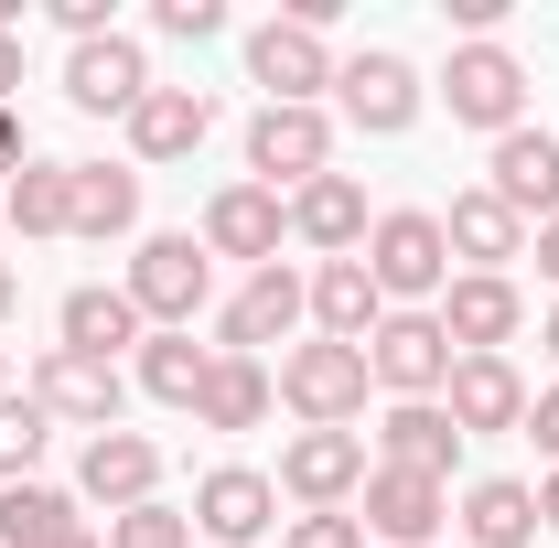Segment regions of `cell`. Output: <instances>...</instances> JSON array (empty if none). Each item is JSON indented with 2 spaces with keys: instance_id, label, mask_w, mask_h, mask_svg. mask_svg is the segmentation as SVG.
Here are the masks:
<instances>
[{
  "instance_id": "15",
  "label": "cell",
  "mask_w": 559,
  "mask_h": 548,
  "mask_svg": "<svg viewBox=\"0 0 559 548\" xmlns=\"http://www.w3.org/2000/svg\"><path fill=\"white\" fill-rule=\"evenodd\" d=\"M194 237H205V259H248V270H270L280 237H290V194H270V183H215Z\"/></svg>"
},
{
  "instance_id": "31",
  "label": "cell",
  "mask_w": 559,
  "mask_h": 548,
  "mask_svg": "<svg viewBox=\"0 0 559 548\" xmlns=\"http://www.w3.org/2000/svg\"><path fill=\"white\" fill-rule=\"evenodd\" d=\"M86 516H75V495L66 484H0V548H55V538H75Z\"/></svg>"
},
{
  "instance_id": "40",
  "label": "cell",
  "mask_w": 559,
  "mask_h": 548,
  "mask_svg": "<svg viewBox=\"0 0 559 548\" xmlns=\"http://www.w3.org/2000/svg\"><path fill=\"white\" fill-rule=\"evenodd\" d=\"M11 86H22V44L0 33V108H11Z\"/></svg>"
},
{
  "instance_id": "34",
  "label": "cell",
  "mask_w": 559,
  "mask_h": 548,
  "mask_svg": "<svg viewBox=\"0 0 559 548\" xmlns=\"http://www.w3.org/2000/svg\"><path fill=\"white\" fill-rule=\"evenodd\" d=\"M151 33H173V44H215V33H226V0H151Z\"/></svg>"
},
{
  "instance_id": "9",
  "label": "cell",
  "mask_w": 559,
  "mask_h": 548,
  "mask_svg": "<svg viewBox=\"0 0 559 548\" xmlns=\"http://www.w3.org/2000/svg\"><path fill=\"white\" fill-rule=\"evenodd\" d=\"M301 323H312V279L270 259V270H248V279H237V301L215 312V355H259V344H290Z\"/></svg>"
},
{
  "instance_id": "7",
  "label": "cell",
  "mask_w": 559,
  "mask_h": 548,
  "mask_svg": "<svg viewBox=\"0 0 559 548\" xmlns=\"http://www.w3.org/2000/svg\"><path fill=\"white\" fill-rule=\"evenodd\" d=\"M334 97H345V119H355L366 140H409V130H419V108H430L419 65H409V55H388V44L345 55V65H334Z\"/></svg>"
},
{
  "instance_id": "44",
  "label": "cell",
  "mask_w": 559,
  "mask_h": 548,
  "mask_svg": "<svg viewBox=\"0 0 559 548\" xmlns=\"http://www.w3.org/2000/svg\"><path fill=\"white\" fill-rule=\"evenodd\" d=\"M0 33H11V44H22V0H0Z\"/></svg>"
},
{
  "instance_id": "27",
  "label": "cell",
  "mask_w": 559,
  "mask_h": 548,
  "mask_svg": "<svg viewBox=\"0 0 559 548\" xmlns=\"http://www.w3.org/2000/svg\"><path fill=\"white\" fill-rule=\"evenodd\" d=\"M377 323H388V290L366 279V259H323V270H312V334L366 344Z\"/></svg>"
},
{
  "instance_id": "46",
  "label": "cell",
  "mask_w": 559,
  "mask_h": 548,
  "mask_svg": "<svg viewBox=\"0 0 559 548\" xmlns=\"http://www.w3.org/2000/svg\"><path fill=\"white\" fill-rule=\"evenodd\" d=\"M0 398H11V344H0Z\"/></svg>"
},
{
  "instance_id": "10",
  "label": "cell",
  "mask_w": 559,
  "mask_h": 548,
  "mask_svg": "<svg viewBox=\"0 0 559 548\" xmlns=\"http://www.w3.org/2000/svg\"><path fill=\"white\" fill-rule=\"evenodd\" d=\"M183 516H194L205 548H259V538H280V484L259 474V463H215Z\"/></svg>"
},
{
  "instance_id": "17",
  "label": "cell",
  "mask_w": 559,
  "mask_h": 548,
  "mask_svg": "<svg viewBox=\"0 0 559 548\" xmlns=\"http://www.w3.org/2000/svg\"><path fill=\"white\" fill-rule=\"evenodd\" d=\"M162 75H151V55H140L130 33H97V44H66V97L86 108V119H130L140 97H151Z\"/></svg>"
},
{
  "instance_id": "47",
  "label": "cell",
  "mask_w": 559,
  "mask_h": 548,
  "mask_svg": "<svg viewBox=\"0 0 559 548\" xmlns=\"http://www.w3.org/2000/svg\"><path fill=\"white\" fill-rule=\"evenodd\" d=\"M0 237H11V226H0Z\"/></svg>"
},
{
  "instance_id": "20",
  "label": "cell",
  "mask_w": 559,
  "mask_h": 548,
  "mask_svg": "<svg viewBox=\"0 0 559 548\" xmlns=\"http://www.w3.org/2000/svg\"><path fill=\"white\" fill-rule=\"evenodd\" d=\"M140 334L151 323H140V301L119 279H75L66 301H55V344H75V355H108L119 366V355H140Z\"/></svg>"
},
{
  "instance_id": "14",
  "label": "cell",
  "mask_w": 559,
  "mask_h": 548,
  "mask_svg": "<svg viewBox=\"0 0 559 548\" xmlns=\"http://www.w3.org/2000/svg\"><path fill=\"white\" fill-rule=\"evenodd\" d=\"M366 377H377L388 398H441V388H452V334H441L430 312H388V323L366 334Z\"/></svg>"
},
{
  "instance_id": "18",
  "label": "cell",
  "mask_w": 559,
  "mask_h": 548,
  "mask_svg": "<svg viewBox=\"0 0 559 548\" xmlns=\"http://www.w3.org/2000/svg\"><path fill=\"white\" fill-rule=\"evenodd\" d=\"M527 377H516V355H452V388H441V409L463 441H485V430H527Z\"/></svg>"
},
{
  "instance_id": "30",
  "label": "cell",
  "mask_w": 559,
  "mask_h": 548,
  "mask_svg": "<svg viewBox=\"0 0 559 548\" xmlns=\"http://www.w3.org/2000/svg\"><path fill=\"white\" fill-rule=\"evenodd\" d=\"M130 226H140V172L130 162H75V237L108 248V237H130Z\"/></svg>"
},
{
  "instance_id": "32",
  "label": "cell",
  "mask_w": 559,
  "mask_h": 548,
  "mask_svg": "<svg viewBox=\"0 0 559 548\" xmlns=\"http://www.w3.org/2000/svg\"><path fill=\"white\" fill-rule=\"evenodd\" d=\"M44 452H55V419L33 409V388L0 398V484H33V474H44Z\"/></svg>"
},
{
  "instance_id": "19",
  "label": "cell",
  "mask_w": 559,
  "mask_h": 548,
  "mask_svg": "<svg viewBox=\"0 0 559 548\" xmlns=\"http://www.w3.org/2000/svg\"><path fill=\"white\" fill-rule=\"evenodd\" d=\"M485 194L516 215V226H549L559 215V140L549 130H506L495 162H485Z\"/></svg>"
},
{
  "instance_id": "43",
  "label": "cell",
  "mask_w": 559,
  "mask_h": 548,
  "mask_svg": "<svg viewBox=\"0 0 559 548\" xmlns=\"http://www.w3.org/2000/svg\"><path fill=\"white\" fill-rule=\"evenodd\" d=\"M538 344H549V366H559V301H549V323H538Z\"/></svg>"
},
{
  "instance_id": "26",
  "label": "cell",
  "mask_w": 559,
  "mask_h": 548,
  "mask_svg": "<svg viewBox=\"0 0 559 548\" xmlns=\"http://www.w3.org/2000/svg\"><path fill=\"white\" fill-rule=\"evenodd\" d=\"M0 226L11 237H75V162H22L11 183H0Z\"/></svg>"
},
{
  "instance_id": "8",
  "label": "cell",
  "mask_w": 559,
  "mask_h": 548,
  "mask_svg": "<svg viewBox=\"0 0 559 548\" xmlns=\"http://www.w3.org/2000/svg\"><path fill=\"white\" fill-rule=\"evenodd\" d=\"M355 527H366V548H430L441 527H452V484L377 463V474H366V495H355Z\"/></svg>"
},
{
  "instance_id": "42",
  "label": "cell",
  "mask_w": 559,
  "mask_h": 548,
  "mask_svg": "<svg viewBox=\"0 0 559 548\" xmlns=\"http://www.w3.org/2000/svg\"><path fill=\"white\" fill-rule=\"evenodd\" d=\"M11 312H22V270L0 259V323H11Z\"/></svg>"
},
{
  "instance_id": "23",
  "label": "cell",
  "mask_w": 559,
  "mask_h": 548,
  "mask_svg": "<svg viewBox=\"0 0 559 548\" xmlns=\"http://www.w3.org/2000/svg\"><path fill=\"white\" fill-rule=\"evenodd\" d=\"M441 248H452L474 279H506L516 259H527V226H516V215L474 183V194H452V205H441Z\"/></svg>"
},
{
  "instance_id": "4",
  "label": "cell",
  "mask_w": 559,
  "mask_h": 548,
  "mask_svg": "<svg viewBox=\"0 0 559 548\" xmlns=\"http://www.w3.org/2000/svg\"><path fill=\"white\" fill-rule=\"evenodd\" d=\"M441 108H452V130H527V65H516V44H452V65H441V86H430Z\"/></svg>"
},
{
  "instance_id": "1",
  "label": "cell",
  "mask_w": 559,
  "mask_h": 548,
  "mask_svg": "<svg viewBox=\"0 0 559 548\" xmlns=\"http://www.w3.org/2000/svg\"><path fill=\"white\" fill-rule=\"evenodd\" d=\"M366 279L388 290V312H430L441 290H452V248H441V215L430 205H388L377 226H366Z\"/></svg>"
},
{
  "instance_id": "33",
  "label": "cell",
  "mask_w": 559,
  "mask_h": 548,
  "mask_svg": "<svg viewBox=\"0 0 559 548\" xmlns=\"http://www.w3.org/2000/svg\"><path fill=\"white\" fill-rule=\"evenodd\" d=\"M108 548H194V516L183 505H130V516H108Z\"/></svg>"
},
{
  "instance_id": "37",
  "label": "cell",
  "mask_w": 559,
  "mask_h": 548,
  "mask_svg": "<svg viewBox=\"0 0 559 548\" xmlns=\"http://www.w3.org/2000/svg\"><path fill=\"white\" fill-rule=\"evenodd\" d=\"M527 441L549 452V474H559V388H538V398H527Z\"/></svg>"
},
{
  "instance_id": "41",
  "label": "cell",
  "mask_w": 559,
  "mask_h": 548,
  "mask_svg": "<svg viewBox=\"0 0 559 548\" xmlns=\"http://www.w3.org/2000/svg\"><path fill=\"white\" fill-rule=\"evenodd\" d=\"M538 538H559V474L538 484Z\"/></svg>"
},
{
  "instance_id": "35",
  "label": "cell",
  "mask_w": 559,
  "mask_h": 548,
  "mask_svg": "<svg viewBox=\"0 0 559 548\" xmlns=\"http://www.w3.org/2000/svg\"><path fill=\"white\" fill-rule=\"evenodd\" d=\"M280 548H366V527H355V505L345 516H280Z\"/></svg>"
},
{
  "instance_id": "39",
  "label": "cell",
  "mask_w": 559,
  "mask_h": 548,
  "mask_svg": "<svg viewBox=\"0 0 559 548\" xmlns=\"http://www.w3.org/2000/svg\"><path fill=\"white\" fill-rule=\"evenodd\" d=\"M527 259H538V279L559 290V215H549V226H527Z\"/></svg>"
},
{
  "instance_id": "45",
  "label": "cell",
  "mask_w": 559,
  "mask_h": 548,
  "mask_svg": "<svg viewBox=\"0 0 559 548\" xmlns=\"http://www.w3.org/2000/svg\"><path fill=\"white\" fill-rule=\"evenodd\" d=\"M55 548H108V538H97V527H75V538H55Z\"/></svg>"
},
{
  "instance_id": "24",
  "label": "cell",
  "mask_w": 559,
  "mask_h": 548,
  "mask_svg": "<svg viewBox=\"0 0 559 548\" xmlns=\"http://www.w3.org/2000/svg\"><path fill=\"white\" fill-rule=\"evenodd\" d=\"M215 130V97L205 86H151L130 108V162H194Z\"/></svg>"
},
{
  "instance_id": "25",
  "label": "cell",
  "mask_w": 559,
  "mask_h": 548,
  "mask_svg": "<svg viewBox=\"0 0 559 548\" xmlns=\"http://www.w3.org/2000/svg\"><path fill=\"white\" fill-rule=\"evenodd\" d=\"M452 527H463V548H538V484H516V474L463 484Z\"/></svg>"
},
{
  "instance_id": "29",
  "label": "cell",
  "mask_w": 559,
  "mask_h": 548,
  "mask_svg": "<svg viewBox=\"0 0 559 548\" xmlns=\"http://www.w3.org/2000/svg\"><path fill=\"white\" fill-rule=\"evenodd\" d=\"M270 409H280V377H270V366H259V355H215L194 419H205V430H259Z\"/></svg>"
},
{
  "instance_id": "6",
  "label": "cell",
  "mask_w": 559,
  "mask_h": 548,
  "mask_svg": "<svg viewBox=\"0 0 559 548\" xmlns=\"http://www.w3.org/2000/svg\"><path fill=\"white\" fill-rule=\"evenodd\" d=\"M366 474H377V452L355 441V430H290L280 441V495L301 505V516H345L355 495H366Z\"/></svg>"
},
{
  "instance_id": "21",
  "label": "cell",
  "mask_w": 559,
  "mask_h": 548,
  "mask_svg": "<svg viewBox=\"0 0 559 548\" xmlns=\"http://www.w3.org/2000/svg\"><path fill=\"white\" fill-rule=\"evenodd\" d=\"M366 226H377V215H366V183H355V172H312V183L290 194V237H301L312 259H355Z\"/></svg>"
},
{
  "instance_id": "3",
  "label": "cell",
  "mask_w": 559,
  "mask_h": 548,
  "mask_svg": "<svg viewBox=\"0 0 559 548\" xmlns=\"http://www.w3.org/2000/svg\"><path fill=\"white\" fill-rule=\"evenodd\" d=\"M366 344H334V334H312V344H290L280 355V409L301 419V430H355L366 419Z\"/></svg>"
},
{
  "instance_id": "13",
  "label": "cell",
  "mask_w": 559,
  "mask_h": 548,
  "mask_svg": "<svg viewBox=\"0 0 559 548\" xmlns=\"http://www.w3.org/2000/svg\"><path fill=\"white\" fill-rule=\"evenodd\" d=\"M312 172H334V119H323V108H259V119H248V183L301 194Z\"/></svg>"
},
{
  "instance_id": "38",
  "label": "cell",
  "mask_w": 559,
  "mask_h": 548,
  "mask_svg": "<svg viewBox=\"0 0 559 548\" xmlns=\"http://www.w3.org/2000/svg\"><path fill=\"white\" fill-rule=\"evenodd\" d=\"M22 162H33V140H22V108H0V183H11Z\"/></svg>"
},
{
  "instance_id": "36",
  "label": "cell",
  "mask_w": 559,
  "mask_h": 548,
  "mask_svg": "<svg viewBox=\"0 0 559 548\" xmlns=\"http://www.w3.org/2000/svg\"><path fill=\"white\" fill-rule=\"evenodd\" d=\"M55 33H66V44H97V33H119V22H108V0H55Z\"/></svg>"
},
{
  "instance_id": "22",
  "label": "cell",
  "mask_w": 559,
  "mask_h": 548,
  "mask_svg": "<svg viewBox=\"0 0 559 548\" xmlns=\"http://www.w3.org/2000/svg\"><path fill=\"white\" fill-rule=\"evenodd\" d=\"M377 463L452 484V463H463V430H452V409H441V398H388V419H377Z\"/></svg>"
},
{
  "instance_id": "2",
  "label": "cell",
  "mask_w": 559,
  "mask_h": 548,
  "mask_svg": "<svg viewBox=\"0 0 559 548\" xmlns=\"http://www.w3.org/2000/svg\"><path fill=\"white\" fill-rule=\"evenodd\" d=\"M119 290L140 301V323H151V334H194V312L215 301V259H205V237H194V226H162V237H140Z\"/></svg>"
},
{
  "instance_id": "28",
  "label": "cell",
  "mask_w": 559,
  "mask_h": 548,
  "mask_svg": "<svg viewBox=\"0 0 559 548\" xmlns=\"http://www.w3.org/2000/svg\"><path fill=\"white\" fill-rule=\"evenodd\" d=\"M130 377H140V398H162V409H194V398H205V377H215V344H194V334H140Z\"/></svg>"
},
{
  "instance_id": "16",
  "label": "cell",
  "mask_w": 559,
  "mask_h": 548,
  "mask_svg": "<svg viewBox=\"0 0 559 548\" xmlns=\"http://www.w3.org/2000/svg\"><path fill=\"white\" fill-rule=\"evenodd\" d=\"M430 323L452 334V355H506V344L527 334V290H516V279H474V270H452V290L430 301Z\"/></svg>"
},
{
  "instance_id": "12",
  "label": "cell",
  "mask_w": 559,
  "mask_h": 548,
  "mask_svg": "<svg viewBox=\"0 0 559 548\" xmlns=\"http://www.w3.org/2000/svg\"><path fill=\"white\" fill-rule=\"evenodd\" d=\"M248 86H270V108H323V86H334V44L312 33V22H259L248 33Z\"/></svg>"
},
{
  "instance_id": "11",
  "label": "cell",
  "mask_w": 559,
  "mask_h": 548,
  "mask_svg": "<svg viewBox=\"0 0 559 548\" xmlns=\"http://www.w3.org/2000/svg\"><path fill=\"white\" fill-rule=\"evenodd\" d=\"M75 505H108V516H130V505H162V441L151 430H97L86 452H75Z\"/></svg>"
},
{
  "instance_id": "5",
  "label": "cell",
  "mask_w": 559,
  "mask_h": 548,
  "mask_svg": "<svg viewBox=\"0 0 559 548\" xmlns=\"http://www.w3.org/2000/svg\"><path fill=\"white\" fill-rule=\"evenodd\" d=\"M33 409L55 419V430H119V409H130V377L108 366V355H75V344H44L33 355Z\"/></svg>"
}]
</instances>
